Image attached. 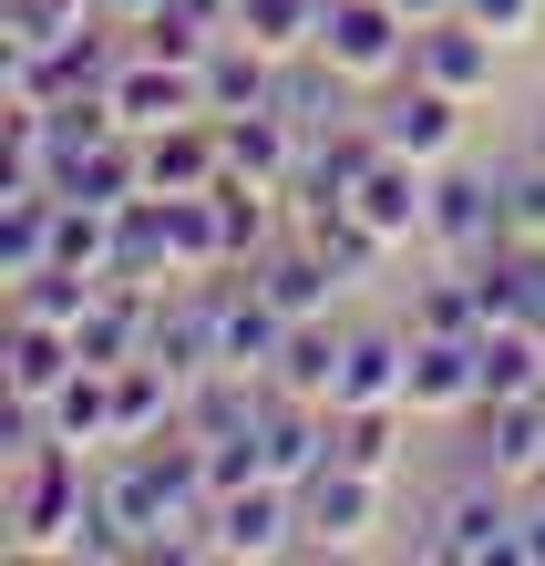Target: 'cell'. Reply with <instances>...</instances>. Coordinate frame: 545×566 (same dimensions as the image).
Masks as SVG:
<instances>
[{
    "instance_id": "obj_1",
    "label": "cell",
    "mask_w": 545,
    "mask_h": 566,
    "mask_svg": "<svg viewBox=\"0 0 545 566\" xmlns=\"http://www.w3.org/2000/svg\"><path fill=\"white\" fill-rule=\"evenodd\" d=\"M83 505H93V453L83 443H42V453L0 463V546L11 556H62Z\"/></svg>"
},
{
    "instance_id": "obj_2",
    "label": "cell",
    "mask_w": 545,
    "mask_h": 566,
    "mask_svg": "<svg viewBox=\"0 0 545 566\" xmlns=\"http://www.w3.org/2000/svg\"><path fill=\"white\" fill-rule=\"evenodd\" d=\"M515 227H504V176H473V165H432V217H422V248L442 269H473L494 258Z\"/></svg>"
},
{
    "instance_id": "obj_3",
    "label": "cell",
    "mask_w": 545,
    "mask_h": 566,
    "mask_svg": "<svg viewBox=\"0 0 545 566\" xmlns=\"http://www.w3.org/2000/svg\"><path fill=\"white\" fill-rule=\"evenodd\" d=\"M319 52H329L360 93H370V83H401V73H412V11H401V0H329Z\"/></svg>"
},
{
    "instance_id": "obj_4",
    "label": "cell",
    "mask_w": 545,
    "mask_h": 566,
    "mask_svg": "<svg viewBox=\"0 0 545 566\" xmlns=\"http://www.w3.org/2000/svg\"><path fill=\"white\" fill-rule=\"evenodd\" d=\"M422 556H453V566H504L515 556V484H494V474H473L463 494H442L432 525L412 536Z\"/></svg>"
},
{
    "instance_id": "obj_5",
    "label": "cell",
    "mask_w": 545,
    "mask_h": 566,
    "mask_svg": "<svg viewBox=\"0 0 545 566\" xmlns=\"http://www.w3.org/2000/svg\"><path fill=\"white\" fill-rule=\"evenodd\" d=\"M104 104H114V124H124V135H155V124L207 114V83H196V62H165V52H145V42H134V52H124V73L104 83Z\"/></svg>"
},
{
    "instance_id": "obj_6",
    "label": "cell",
    "mask_w": 545,
    "mask_h": 566,
    "mask_svg": "<svg viewBox=\"0 0 545 566\" xmlns=\"http://www.w3.org/2000/svg\"><path fill=\"white\" fill-rule=\"evenodd\" d=\"M289 546H310V525H298V494L289 484H237L217 494V556H289Z\"/></svg>"
},
{
    "instance_id": "obj_7",
    "label": "cell",
    "mask_w": 545,
    "mask_h": 566,
    "mask_svg": "<svg viewBox=\"0 0 545 566\" xmlns=\"http://www.w3.org/2000/svg\"><path fill=\"white\" fill-rule=\"evenodd\" d=\"M412 412H484V340L453 329H412Z\"/></svg>"
},
{
    "instance_id": "obj_8",
    "label": "cell",
    "mask_w": 545,
    "mask_h": 566,
    "mask_svg": "<svg viewBox=\"0 0 545 566\" xmlns=\"http://www.w3.org/2000/svg\"><path fill=\"white\" fill-rule=\"evenodd\" d=\"M145 176H155V196H207V186H227V124L217 114L155 124V135H145Z\"/></svg>"
},
{
    "instance_id": "obj_9",
    "label": "cell",
    "mask_w": 545,
    "mask_h": 566,
    "mask_svg": "<svg viewBox=\"0 0 545 566\" xmlns=\"http://www.w3.org/2000/svg\"><path fill=\"white\" fill-rule=\"evenodd\" d=\"M73 371H83L73 329H52V319H11L0 329V391H11V402H52Z\"/></svg>"
},
{
    "instance_id": "obj_10",
    "label": "cell",
    "mask_w": 545,
    "mask_h": 566,
    "mask_svg": "<svg viewBox=\"0 0 545 566\" xmlns=\"http://www.w3.org/2000/svg\"><path fill=\"white\" fill-rule=\"evenodd\" d=\"M370 124H381V145H391V155H412V165H453V145H463V93H442V83L412 73V93H391V114H370Z\"/></svg>"
},
{
    "instance_id": "obj_11",
    "label": "cell",
    "mask_w": 545,
    "mask_h": 566,
    "mask_svg": "<svg viewBox=\"0 0 545 566\" xmlns=\"http://www.w3.org/2000/svg\"><path fill=\"white\" fill-rule=\"evenodd\" d=\"M494 52H504V42H494L484 21H463V11L412 31V73H422V83H442V93H463V104L494 83Z\"/></svg>"
},
{
    "instance_id": "obj_12",
    "label": "cell",
    "mask_w": 545,
    "mask_h": 566,
    "mask_svg": "<svg viewBox=\"0 0 545 566\" xmlns=\"http://www.w3.org/2000/svg\"><path fill=\"white\" fill-rule=\"evenodd\" d=\"M350 207L370 217V227H381V238L401 248V238H422V217H432V165H412V155H370V176L350 186Z\"/></svg>"
},
{
    "instance_id": "obj_13",
    "label": "cell",
    "mask_w": 545,
    "mask_h": 566,
    "mask_svg": "<svg viewBox=\"0 0 545 566\" xmlns=\"http://www.w3.org/2000/svg\"><path fill=\"white\" fill-rule=\"evenodd\" d=\"M381 474H350V463H329V474L298 494V525H310V546H360L370 525H381Z\"/></svg>"
},
{
    "instance_id": "obj_14",
    "label": "cell",
    "mask_w": 545,
    "mask_h": 566,
    "mask_svg": "<svg viewBox=\"0 0 545 566\" xmlns=\"http://www.w3.org/2000/svg\"><path fill=\"white\" fill-rule=\"evenodd\" d=\"M484 474L535 494L545 484V391H515V402H484Z\"/></svg>"
},
{
    "instance_id": "obj_15",
    "label": "cell",
    "mask_w": 545,
    "mask_h": 566,
    "mask_svg": "<svg viewBox=\"0 0 545 566\" xmlns=\"http://www.w3.org/2000/svg\"><path fill=\"white\" fill-rule=\"evenodd\" d=\"M412 391V329H350L339 350V412H381Z\"/></svg>"
},
{
    "instance_id": "obj_16",
    "label": "cell",
    "mask_w": 545,
    "mask_h": 566,
    "mask_svg": "<svg viewBox=\"0 0 545 566\" xmlns=\"http://www.w3.org/2000/svg\"><path fill=\"white\" fill-rule=\"evenodd\" d=\"M196 83H207V114H268L279 104V52H258L248 31H227V42L196 62Z\"/></svg>"
},
{
    "instance_id": "obj_17",
    "label": "cell",
    "mask_w": 545,
    "mask_h": 566,
    "mask_svg": "<svg viewBox=\"0 0 545 566\" xmlns=\"http://www.w3.org/2000/svg\"><path fill=\"white\" fill-rule=\"evenodd\" d=\"M248 279H258L268 298H279V310H289V319H329V298H339V289H350V279H339V269H329V258H319L310 238H298V248H268V258H258V269H248Z\"/></svg>"
},
{
    "instance_id": "obj_18",
    "label": "cell",
    "mask_w": 545,
    "mask_h": 566,
    "mask_svg": "<svg viewBox=\"0 0 545 566\" xmlns=\"http://www.w3.org/2000/svg\"><path fill=\"white\" fill-rule=\"evenodd\" d=\"M42 422H52V443H83V453H104L114 443V371L104 360H83L73 381L42 402Z\"/></svg>"
},
{
    "instance_id": "obj_19",
    "label": "cell",
    "mask_w": 545,
    "mask_h": 566,
    "mask_svg": "<svg viewBox=\"0 0 545 566\" xmlns=\"http://www.w3.org/2000/svg\"><path fill=\"white\" fill-rule=\"evenodd\" d=\"M339 350H350V329H329V319H298L268 381H279V391H310V402H329V412H339Z\"/></svg>"
},
{
    "instance_id": "obj_20",
    "label": "cell",
    "mask_w": 545,
    "mask_h": 566,
    "mask_svg": "<svg viewBox=\"0 0 545 566\" xmlns=\"http://www.w3.org/2000/svg\"><path fill=\"white\" fill-rule=\"evenodd\" d=\"M0 298H11V319H52V329H83V310L104 298V279H93V269H62V258H52V269L11 279Z\"/></svg>"
},
{
    "instance_id": "obj_21",
    "label": "cell",
    "mask_w": 545,
    "mask_h": 566,
    "mask_svg": "<svg viewBox=\"0 0 545 566\" xmlns=\"http://www.w3.org/2000/svg\"><path fill=\"white\" fill-rule=\"evenodd\" d=\"M319 21H329V0H237V31H248L258 52H319Z\"/></svg>"
},
{
    "instance_id": "obj_22",
    "label": "cell",
    "mask_w": 545,
    "mask_h": 566,
    "mask_svg": "<svg viewBox=\"0 0 545 566\" xmlns=\"http://www.w3.org/2000/svg\"><path fill=\"white\" fill-rule=\"evenodd\" d=\"M401 422H412V402H381V412H339V463L350 474H401Z\"/></svg>"
},
{
    "instance_id": "obj_23",
    "label": "cell",
    "mask_w": 545,
    "mask_h": 566,
    "mask_svg": "<svg viewBox=\"0 0 545 566\" xmlns=\"http://www.w3.org/2000/svg\"><path fill=\"white\" fill-rule=\"evenodd\" d=\"M134 42H145V52H165V62H207V52L227 42V31L186 21V11H165V21H145V31H134Z\"/></svg>"
},
{
    "instance_id": "obj_24",
    "label": "cell",
    "mask_w": 545,
    "mask_h": 566,
    "mask_svg": "<svg viewBox=\"0 0 545 566\" xmlns=\"http://www.w3.org/2000/svg\"><path fill=\"white\" fill-rule=\"evenodd\" d=\"M504 227H515V238H535V248H545V155H535V165H515V176H504Z\"/></svg>"
},
{
    "instance_id": "obj_25",
    "label": "cell",
    "mask_w": 545,
    "mask_h": 566,
    "mask_svg": "<svg viewBox=\"0 0 545 566\" xmlns=\"http://www.w3.org/2000/svg\"><path fill=\"white\" fill-rule=\"evenodd\" d=\"M535 11L545 0H463V21H484L494 42H535Z\"/></svg>"
},
{
    "instance_id": "obj_26",
    "label": "cell",
    "mask_w": 545,
    "mask_h": 566,
    "mask_svg": "<svg viewBox=\"0 0 545 566\" xmlns=\"http://www.w3.org/2000/svg\"><path fill=\"white\" fill-rule=\"evenodd\" d=\"M515 556H525V566H545V484H535V494H515Z\"/></svg>"
},
{
    "instance_id": "obj_27",
    "label": "cell",
    "mask_w": 545,
    "mask_h": 566,
    "mask_svg": "<svg viewBox=\"0 0 545 566\" xmlns=\"http://www.w3.org/2000/svg\"><path fill=\"white\" fill-rule=\"evenodd\" d=\"M176 0H104V21H124V31H145V21H165Z\"/></svg>"
},
{
    "instance_id": "obj_28",
    "label": "cell",
    "mask_w": 545,
    "mask_h": 566,
    "mask_svg": "<svg viewBox=\"0 0 545 566\" xmlns=\"http://www.w3.org/2000/svg\"><path fill=\"white\" fill-rule=\"evenodd\" d=\"M52 11H62V21H104V0H52Z\"/></svg>"
}]
</instances>
